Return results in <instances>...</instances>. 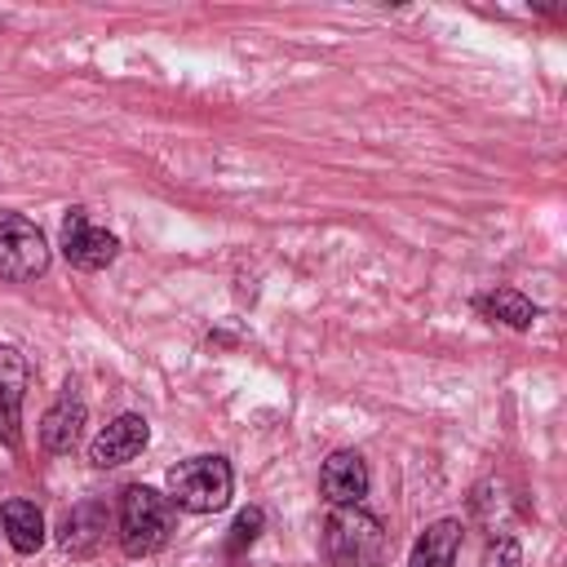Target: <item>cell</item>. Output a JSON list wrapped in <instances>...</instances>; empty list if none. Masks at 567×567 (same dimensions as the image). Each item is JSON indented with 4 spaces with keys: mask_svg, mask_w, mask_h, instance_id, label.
<instances>
[{
    "mask_svg": "<svg viewBox=\"0 0 567 567\" xmlns=\"http://www.w3.org/2000/svg\"><path fill=\"white\" fill-rule=\"evenodd\" d=\"M319 492L323 501L337 509V505H363L368 496V461L354 452V447H341L323 461L319 470Z\"/></svg>",
    "mask_w": 567,
    "mask_h": 567,
    "instance_id": "9c48e42d",
    "label": "cell"
},
{
    "mask_svg": "<svg viewBox=\"0 0 567 567\" xmlns=\"http://www.w3.org/2000/svg\"><path fill=\"white\" fill-rule=\"evenodd\" d=\"M0 523H4V536H9V545L18 554H35L44 545V514L35 509V501H22V496L4 501L0 505Z\"/></svg>",
    "mask_w": 567,
    "mask_h": 567,
    "instance_id": "4fadbf2b",
    "label": "cell"
},
{
    "mask_svg": "<svg viewBox=\"0 0 567 567\" xmlns=\"http://www.w3.org/2000/svg\"><path fill=\"white\" fill-rule=\"evenodd\" d=\"M390 536L377 514L363 505H337L323 518V554L332 567H381Z\"/></svg>",
    "mask_w": 567,
    "mask_h": 567,
    "instance_id": "6da1fadb",
    "label": "cell"
},
{
    "mask_svg": "<svg viewBox=\"0 0 567 567\" xmlns=\"http://www.w3.org/2000/svg\"><path fill=\"white\" fill-rule=\"evenodd\" d=\"M106 532H111V509L106 501H80L62 514L58 523V545L62 554L71 558H93L102 545H106Z\"/></svg>",
    "mask_w": 567,
    "mask_h": 567,
    "instance_id": "52a82bcc",
    "label": "cell"
},
{
    "mask_svg": "<svg viewBox=\"0 0 567 567\" xmlns=\"http://www.w3.org/2000/svg\"><path fill=\"white\" fill-rule=\"evenodd\" d=\"M523 563V549L514 536H492L487 549H483V567H518Z\"/></svg>",
    "mask_w": 567,
    "mask_h": 567,
    "instance_id": "9a60e30c",
    "label": "cell"
},
{
    "mask_svg": "<svg viewBox=\"0 0 567 567\" xmlns=\"http://www.w3.org/2000/svg\"><path fill=\"white\" fill-rule=\"evenodd\" d=\"M146 443H151V425H146V416L124 412V416H115L111 425L97 430V439L89 443V461H93L97 470H115V465L133 461Z\"/></svg>",
    "mask_w": 567,
    "mask_h": 567,
    "instance_id": "ba28073f",
    "label": "cell"
},
{
    "mask_svg": "<svg viewBox=\"0 0 567 567\" xmlns=\"http://www.w3.org/2000/svg\"><path fill=\"white\" fill-rule=\"evenodd\" d=\"M230 487H235L230 461L217 456V452L186 456V461H177L168 470V501L177 509H190V514H217V509H226Z\"/></svg>",
    "mask_w": 567,
    "mask_h": 567,
    "instance_id": "3957f363",
    "label": "cell"
},
{
    "mask_svg": "<svg viewBox=\"0 0 567 567\" xmlns=\"http://www.w3.org/2000/svg\"><path fill=\"white\" fill-rule=\"evenodd\" d=\"M115 536H120V549L128 558H151L173 536V501L159 496L146 483L124 487V496H120V532Z\"/></svg>",
    "mask_w": 567,
    "mask_h": 567,
    "instance_id": "7a4b0ae2",
    "label": "cell"
},
{
    "mask_svg": "<svg viewBox=\"0 0 567 567\" xmlns=\"http://www.w3.org/2000/svg\"><path fill=\"white\" fill-rule=\"evenodd\" d=\"M62 252H66V261L75 270L93 275V270H106L120 257V239L106 226L89 221L84 208H66V217H62Z\"/></svg>",
    "mask_w": 567,
    "mask_h": 567,
    "instance_id": "5b68a950",
    "label": "cell"
},
{
    "mask_svg": "<svg viewBox=\"0 0 567 567\" xmlns=\"http://www.w3.org/2000/svg\"><path fill=\"white\" fill-rule=\"evenodd\" d=\"M461 536H465L461 518H439V523H430V527L416 536L408 567H456Z\"/></svg>",
    "mask_w": 567,
    "mask_h": 567,
    "instance_id": "8fae6325",
    "label": "cell"
},
{
    "mask_svg": "<svg viewBox=\"0 0 567 567\" xmlns=\"http://www.w3.org/2000/svg\"><path fill=\"white\" fill-rule=\"evenodd\" d=\"M31 385L27 354L18 346H0V443L9 452L22 447V399Z\"/></svg>",
    "mask_w": 567,
    "mask_h": 567,
    "instance_id": "8992f818",
    "label": "cell"
},
{
    "mask_svg": "<svg viewBox=\"0 0 567 567\" xmlns=\"http://www.w3.org/2000/svg\"><path fill=\"white\" fill-rule=\"evenodd\" d=\"M474 310L487 319V323H505V328H532L536 323V301H527L518 288H492V292H478L474 297Z\"/></svg>",
    "mask_w": 567,
    "mask_h": 567,
    "instance_id": "7c38bea8",
    "label": "cell"
},
{
    "mask_svg": "<svg viewBox=\"0 0 567 567\" xmlns=\"http://www.w3.org/2000/svg\"><path fill=\"white\" fill-rule=\"evenodd\" d=\"M49 270V239L18 208H0V279L31 284Z\"/></svg>",
    "mask_w": 567,
    "mask_h": 567,
    "instance_id": "277c9868",
    "label": "cell"
},
{
    "mask_svg": "<svg viewBox=\"0 0 567 567\" xmlns=\"http://www.w3.org/2000/svg\"><path fill=\"white\" fill-rule=\"evenodd\" d=\"M84 416H89V408H84L80 390L66 381V385H62V394H58V403L40 416V447H44V452H53V456L71 452V447L80 443V425H84Z\"/></svg>",
    "mask_w": 567,
    "mask_h": 567,
    "instance_id": "30bf717a",
    "label": "cell"
},
{
    "mask_svg": "<svg viewBox=\"0 0 567 567\" xmlns=\"http://www.w3.org/2000/svg\"><path fill=\"white\" fill-rule=\"evenodd\" d=\"M261 523H266V514L257 509V505H248V509H239V518H235V527H230V554H239V549H248L257 536H261Z\"/></svg>",
    "mask_w": 567,
    "mask_h": 567,
    "instance_id": "5bb4252c",
    "label": "cell"
}]
</instances>
